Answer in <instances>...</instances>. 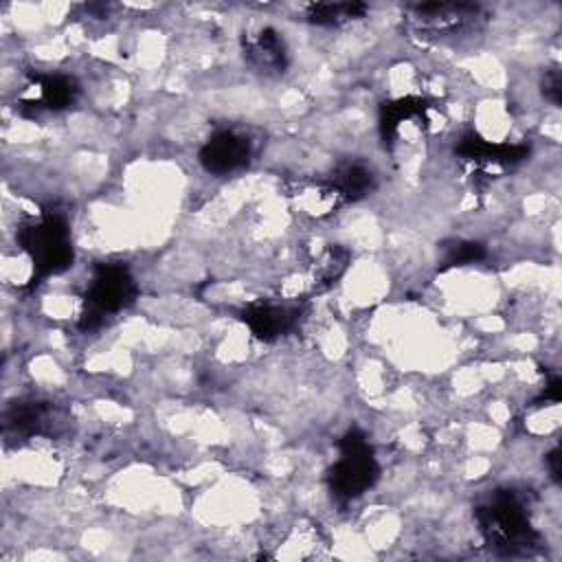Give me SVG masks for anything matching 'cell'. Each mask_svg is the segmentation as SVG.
<instances>
[{
    "label": "cell",
    "mask_w": 562,
    "mask_h": 562,
    "mask_svg": "<svg viewBox=\"0 0 562 562\" xmlns=\"http://www.w3.org/2000/svg\"><path fill=\"white\" fill-rule=\"evenodd\" d=\"M15 239L33 266L31 285H37L46 277L59 274L72 266L75 250L70 226L66 215L55 206H46L37 215L26 217L18 226Z\"/></svg>",
    "instance_id": "cell-1"
},
{
    "label": "cell",
    "mask_w": 562,
    "mask_h": 562,
    "mask_svg": "<svg viewBox=\"0 0 562 562\" xmlns=\"http://www.w3.org/2000/svg\"><path fill=\"white\" fill-rule=\"evenodd\" d=\"M476 522L485 544L501 555H527L540 544L525 503L512 490H498L481 503Z\"/></svg>",
    "instance_id": "cell-2"
},
{
    "label": "cell",
    "mask_w": 562,
    "mask_h": 562,
    "mask_svg": "<svg viewBox=\"0 0 562 562\" xmlns=\"http://www.w3.org/2000/svg\"><path fill=\"white\" fill-rule=\"evenodd\" d=\"M138 288L125 263L108 261L97 263L90 283L83 292V310L79 314V327L83 331L97 329L105 316L119 314L136 301Z\"/></svg>",
    "instance_id": "cell-3"
},
{
    "label": "cell",
    "mask_w": 562,
    "mask_h": 562,
    "mask_svg": "<svg viewBox=\"0 0 562 562\" xmlns=\"http://www.w3.org/2000/svg\"><path fill=\"white\" fill-rule=\"evenodd\" d=\"M340 457L327 472L329 492L338 501H351L369 492L378 476L380 465L367 435L360 428H349L338 441Z\"/></svg>",
    "instance_id": "cell-4"
},
{
    "label": "cell",
    "mask_w": 562,
    "mask_h": 562,
    "mask_svg": "<svg viewBox=\"0 0 562 562\" xmlns=\"http://www.w3.org/2000/svg\"><path fill=\"white\" fill-rule=\"evenodd\" d=\"M483 18V7L476 2H417L406 9L408 31L424 40H448L470 31Z\"/></svg>",
    "instance_id": "cell-5"
},
{
    "label": "cell",
    "mask_w": 562,
    "mask_h": 562,
    "mask_svg": "<svg viewBox=\"0 0 562 562\" xmlns=\"http://www.w3.org/2000/svg\"><path fill=\"white\" fill-rule=\"evenodd\" d=\"M457 158L474 178H496L503 171L520 165L529 156L525 143H492L479 132H465L454 145Z\"/></svg>",
    "instance_id": "cell-6"
},
{
    "label": "cell",
    "mask_w": 562,
    "mask_h": 562,
    "mask_svg": "<svg viewBox=\"0 0 562 562\" xmlns=\"http://www.w3.org/2000/svg\"><path fill=\"white\" fill-rule=\"evenodd\" d=\"M77 99L79 83L70 75L35 72L29 77L24 92L15 101V110H20V114L26 119H40L42 114L68 110Z\"/></svg>",
    "instance_id": "cell-7"
},
{
    "label": "cell",
    "mask_w": 562,
    "mask_h": 562,
    "mask_svg": "<svg viewBox=\"0 0 562 562\" xmlns=\"http://www.w3.org/2000/svg\"><path fill=\"white\" fill-rule=\"evenodd\" d=\"M250 154H252V143L248 140V136L235 130L222 127L204 140V145L200 147L198 160L204 167V171L213 176H226L246 167L250 160Z\"/></svg>",
    "instance_id": "cell-8"
},
{
    "label": "cell",
    "mask_w": 562,
    "mask_h": 562,
    "mask_svg": "<svg viewBox=\"0 0 562 562\" xmlns=\"http://www.w3.org/2000/svg\"><path fill=\"white\" fill-rule=\"evenodd\" d=\"M303 314L301 303H277V301H257L241 310L239 318L252 331L255 338L272 342L288 331H292Z\"/></svg>",
    "instance_id": "cell-9"
},
{
    "label": "cell",
    "mask_w": 562,
    "mask_h": 562,
    "mask_svg": "<svg viewBox=\"0 0 562 562\" xmlns=\"http://www.w3.org/2000/svg\"><path fill=\"white\" fill-rule=\"evenodd\" d=\"M292 204L310 217H327L349 204L334 180L327 178H301L288 189Z\"/></svg>",
    "instance_id": "cell-10"
},
{
    "label": "cell",
    "mask_w": 562,
    "mask_h": 562,
    "mask_svg": "<svg viewBox=\"0 0 562 562\" xmlns=\"http://www.w3.org/2000/svg\"><path fill=\"white\" fill-rule=\"evenodd\" d=\"M430 108V101L424 97H400L393 101H384L378 112V130L382 145L391 149L400 138L402 125L417 123V127L424 130L428 125Z\"/></svg>",
    "instance_id": "cell-11"
},
{
    "label": "cell",
    "mask_w": 562,
    "mask_h": 562,
    "mask_svg": "<svg viewBox=\"0 0 562 562\" xmlns=\"http://www.w3.org/2000/svg\"><path fill=\"white\" fill-rule=\"evenodd\" d=\"M53 406L42 400H15L7 406L2 417V432L7 439H31L53 428Z\"/></svg>",
    "instance_id": "cell-12"
},
{
    "label": "cell",
    "mask_w": 562,
    "mask_h": 562,
    "mask_svg": "<svg viewBox=\"0 0 562 562\" xmlns=\"http://www.w3.org/2000/svg\"><path fill=\"white\" fill-rule=\"evenodd\" d=\"M241 50L246 64L261 75H281L290 64L285 40L270 26L244 37Z\"/></svg>",
    "instance_id": "cell-13"
},
{
    "label": "cell",
    "mask_w": 562,
    "mask_h": 562,
    "mask_svg": "<svg viewBox=\"0 0 562 562\" xmlns=\"http://www.w3.org/2000/svg\"><path fill=\"white\" fill-rule=\"evenodd\" d=\"M334 184L340 189L347 202H358L367 198L375 189L373 171L362 162H347L340 165L336 171L329 173Z\"/></svg>",
    "instance_id": "cell-14"
},
{
    "label": "cell",
    "mask_w": 562,
    "mask_h": 562,
    "mask_svg": "<svg viewBox=\"0 0 562 562\" xmlns=\"http://www.w3.org/2000/svg\"><path fill=\"white\" fill-rule=\"evenodd\" d=\"M364 2H312L305 7V20L316 26H340L364 18Z\"/></svg>",
    "instance_id": "cell-15"
},
{
    "label": "cell",
    "mask_w": 562,
    "mask_h": 562,
    "mask_svg": "<svg viewBox=\"0 0 562 562\" xmlns=\"http://www.w3.org/2000/svg\"><path fill=\"white\" fill-rule=\"evenodd\" d=\"M349 263V250L342 248V246H329L325 248L316 261H314V285L316 290H325L329 288L331 283H336V279L345 272Z\"/></svg>",
    "instance_id": "cell-16"
},
{
    "label": "cell",
    "mask_w": 562,
    "mask_h": 562,
    "mask_svg": "<svg viewBox=\"0 0 562 562\" xmlns=\"http://www.w3.org/2000/svg\"><path fill=\"white\" fill-rule=\"evenodd\" d=\"M483 257H485V248L479 241H454V244L446 246L443 268L468 266V263L481 261Z\"/></svg>",
    "instance_id": "cell-17"
},
{
    "label": "cell",
    "mask_w": 562,
    "mask_h": 562,
    "mask_svg": "<svg viewBox=\"0 0 562 562\" xmlns=\"http://www.w3.org/2000/svg\"><path fill=\"white\" fill-rule=\"evenodd\" d=\"M542 97L551 101L553 105H560L562 101V75L558 68H549L542 77Z\"/></svg>",
    "instance_id": "cell-18"
},
{
    "label": "cell",
    "mask_w": 562,
    "mask_h": 562,
    "mask_svg": "<svg viewBox=\"0 0 562 562\" xmlns=\"http://www.w3.org/2000/svg\"><path fill=\"white\" fill-rule=\"evenodd\" d=\"M560 395H562V380L558 375H553L544 391L540 393V397L536 400V406H542V404H558L560 402Z\"/></svg>",
    "instance_id": "cell-19"
},
{
    "label": "cell",
    "mask_w": 562,
    "mask_h": 562,
    "mask_svg": "<svg viewBox=\"0 0 562 562\" xmlns=\"http://www.w3.org/2000/svg\"><path fill=\"white\" fill-rule=\"evenodd\" d=\"M544 463H547V468H549L551 479H553V481H560V450H558V448H553V450L547 452Z\"/></svg>",
    "instance_id": "cell-20"
}]
</instances>
